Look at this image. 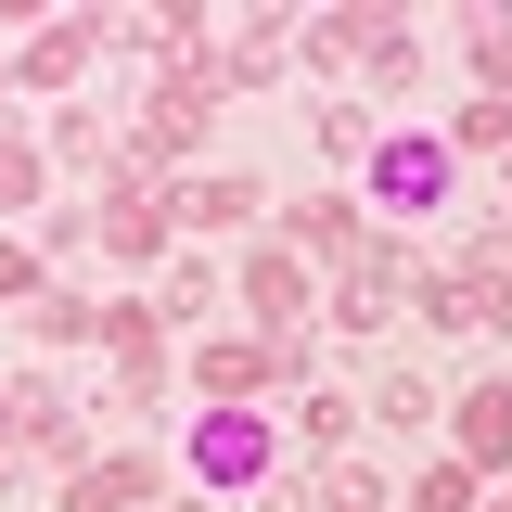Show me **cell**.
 Wrapping results in <instances>:
<instances>
[{"label": "cell", "mask_w": 512, "mask_h": 512, "mask_svg": "<svg viewBox=\"0 0 512 512\" xmlns=\"http://www.w3.org/2000/svg\"><path fill=\"white\" fill-rule=\"evenodd\" d=\"M26 205H39V154H26V141H0V218H26Z\"/></svg>", "instance_id": "ac0fdd59"}, {"label": "cell", "mask_w": 512, "mask_h": 512, "mask_svg": "<svg viewBox=\"0 0 512 512\" xmlns=\"http://www.w3.org/2000/svg\"><path fill=\"white\" fill-rule=\"evenodd\" d=\"M269 461H282V436L256 423V410H205L180 448V474L205 487V500H244V487H269Z\"/></svg>", "instance_id": "6da1fadb"}, {"label": "cell", "mask_w": 512, "mask_h": 512, "mask_svg": "<svg viewBox=\"0 0 512 512\" xmlns=\"http://www.w3.org/2000/svg\"><path fill=\"white\" fill-rule=\"evenodd\" d=\"M372 205H397V218L448 205V141L436 128H423V141H372Z\"/></svg>", "instance_id": "277c9868"}, {"label": "cell", "mask_w": 512, "mask_h": 512, "mask_svg": "<svg viewBox=\"0 0 512 512\" xmlns=\"http://www.w3.org/2000/svg\"><path fill=\"white\" fill-rule=\"evenodd\" d=\"M461 461H474V474L512 461V384H474V397H461Z\"/></svg>", "instance_id": "7c38bea8"}, {"label": "cell", "mask_w": 512, "mask_h": 512, "mask_svg": "<svg viewBox=\"0 0 512 512\" xmlns=\"http://www.w3.org/2000/svg\"><path fill=\"white\" fill-rule=\"evenodd\" d=\"M436 141H448V167H461V154H512V103H448Z\"/></svg>", "instance_id": "9a60e30c"}, {"label": "cell", "mask_w": 512, "mask_h": 512, "mask_svg": "<svg viewBox=\"0 0 512 512\" xmlns=\"http://www.w3.org/2000/svg\"><path fill=\"white\" fill-rule=\"evenodd\" d=\"M295 244L308 256H359L372 231H359V192H320V205H295Z\"/></svg>", "instance_id": "4fadbf2b"}, {"label": "cell", "mask_w": 512, "mask_h": 512, "mask_svg": "<svg viewBox=\"0 0 512 512\" xmlns=\"http://www.w3.org/2000/svg\"><path fill=\"white\" fill-rule=\"evenodd\" d=\"M474 77H487V103H512V26H474Z\"/></svg>", "instance_id": "ffe728a7"}, {"label": "cell", "mask_w": 512, "mask_h": 512, "mask_svg": "<svg viewBox=\"0 0 512 512\" xmlns=\"http://www.w3.org/2000/svg\"><path fill=\"white\" fill-rule=\"evenodd\" d=\"M154 487H167V461H154V448H128V461H90L52 512H128V500H154Z\"/></svg>", "instance_id": "52a82bcc"}, {"label": "cell", "mask_w": 512, "mask_h": 512, "mask_svg": "<svg viewBox=\"0 0 512 512\" xmlns=\"http://www.w3.org/2000/svg\"><path fill=\"white\" fill-rule=\"evenodd\" d=\"M103 346H116V410H154L167 397V333H154V308H103Z\"/></svg>", "instance_id": "5b68a950"}, {"label": "cell", "mask_w": 512, "mask_h": 512, "mask_svg": "<svg viewBox=\"0 0 512 512\" xmlns=\"http://www.w3.org/2000/svg\"><path fill=\"white\" fill-rule=\"evenodd\" d=\"M256 205H269V192H256L244 167H218V180H192V192H180V218H192V231H256Z\"/></svg>", "instance_id": "8fae6325"}, {"label": "cell", "mask_w": 512, "mask_h": 512, "mask_svg": "<svg viewBox=\"0 0 512 512\" xmlns=\"http://www.w3.org/2000/svg\"><path fill=\"white\" fill-rule=\"evenodd\" d=\"M372 410H384V423H436V384H423V372H384Z\"/></svg>", "instance_id": "d6986e66"}, {"label": "cell", "mask_w": 512, "mask_h": 512, "mask_svg": "<svg viewBox=\"0 0 512 512\" xmlns=\"http://www.w3.org/2000/svg\"><path fill=\"white\" fill-rule=\"evenodd\" d=\"M180 512H218V500H205V487H192V500H180Z\"/></svg>", "instance_id": "603a6c76"}, {"label": "cell", "mask_w": 512, "mask_h": 512, "mask_svg": "<svg viewBox=\"0 0 512 512\" xmlns=\"http://www.w3.org/2000/svg\"><path fill=\"white\" fill-rule=\"evenodd\" d=\"M103 39H116V26H90V13H64V26H39V39L13 52V77H26V90H64V77H77V64L103 52Z\"/></svg>", "instance_id": "ba28073f"}, {"label": "cell", "mask_w": 512, "mask_h": 512, "mask_svg": "<svg viewBox=\"0 0 512 512\" xmlns=\"http://www.w3.org/2000/svg\"><path fill=\"white\" fill-rule=\"evenodd\" d=\"M0 397H13V448L26 461H77V410H64L52 384H0Z\"/></svg>", "instance_id": "9c48e42d"}, {"label": "cell", "mask_w": 512, "mask_h": 512, "mask_svg": "<svg viewBox=\"0 0 512 512\" xmlns=\"http://www.w3.org/2000/svg\"><path fill=\"white\" fill-rule=\"evenodd\" d=\"M282 372H308V359H295V346H282V333H218V346H205V359H192V384H205V397H218V410H244L256 384H282Z\"/></svg>", "instance_id": "3957f363"}, {"label": "cell", "mask_w": 512, "mask_h": 512, "mask_svg": "<svg viewBox=\"0 0 512 512\" xmlns=\"http://www.w3.org/2000/svg\"><path fill=\"white\" fill-rule=\"evenodd\" d=\"M26 320H39V346H90V333H103V308H90V295H39Z\"/></svg>", "instance_id": "2e32d148"}, {"label": "cell", "mask_w": 512, "mask_h": 512, "mask_svg": "<svg viewBox=\"0 0 512 512\" xmlns=\"http://www.w3.org/2000/svg\"><path fill=\"white\" fill-rule=\"evenodd\" d=\"M320 512H384V487H372V474H333V500H320Z\"/></svg>", "instance_id": "7402d4cb"}, {"label": "cell", "mask_w": 512, "mask_h": 512, "mask_svg": "<svg viewBox=\"0 0 512 512\" xmlns=\"http://www.w3.org/2000/svg\"><path fill=\"white\" fill-rule=\"evenodd\" d=\"M167 231H180V192H154V180L103 192V244H116V256H154Z\"/></svg>", "instance_id": "8992f818"}, {"label": "cell", "mask_w": 512, "mask_h": 512, "mask_svg": "<svg viewBox=\"0 0 512 512\" xmlns=\"http://www.w3.org/2000/svg\"><path fill=\"white\" fill-rule=\"evenodd\" d=\"M0 77H13V64H0Z\"/></svg>", "instance_id": "cb8c5ba5"}, {"label": "cell", "mask_w": 512, "mask_h": 512, "mask_svg": "<svg viewBox=\"0 0 512 512\" xmlns=\"http://www.w3.org/2000/svg\"><path fill=\"white\" fill-rule=\"evenodd\" d=\"M410 512H474V461H423V487H410Z\"/></svg>", "instance_id": "e0dca14e"}, {"label": "cell", "mask_w": 512, "mask_h": 512, "mask_svg": "<svg viewBox=\"0 0 512 512\" xmlns=\"http://www.w3.org/2000/svg\"><path fill=\"white\" fill-rule=\"evenodd\" d=\"M0 295H26V308L52 295V269H39V244H0Z\"/></svg>", "instance_id": "44dd1931"}, {"label": "cell", "mask_w": 512, "mask_h": 512, "mask_svg": "<svg viewBox=\"0 0 512 512\" xmlns=\"http://www.w3.org/2000/svg\"><path fill=\"white\" fill-rule=\"evenodd\" d=\"M205 116H218V64H167V77L141 90V128H128V154H141V167H180L192 141H205Z\"/></svg>", "instance_id": "7a4b0ae2"}, {"label": "cell", "mask_w": 512, "mask_h": 512, "mask_svg": "<svg viewBox=\"0 0 512 512\" xmlns=\"http://www.w3.org/2000/svg\"><path fill=\"white\" fill-rule=\"evenodd\" d=\"M244 308H256V333H282V320L308 308V269H295L282 244H269V256H244Z\"/></svg>", "instance_id": "30bf717a"}, {"label": "cell", "mask_w": 512, "mask_h": 512, "mask_svg": "<svg viewBox=\"0 0 512 512\" xmlns=\"http://www.w3.org/2000/svg\"><path fill=\"white\" fill-rule=\"evenodd\" d=\"M384 39H397V26L359 0V13H320V26H308V64H359V52H384Z\"/></svg>", "instance_id": "5bb4252c"}]
</instances>
